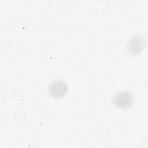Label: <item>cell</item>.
Returning <instances> with one entry per match:
<instances>
[{"label": "cell", "instance_id": "1", "mask_svg": "<svg viewBox=\"0 0 148 148\" xmlns=\"http://www.w3.org/2000/svg\"><path fill=\"white\" fill-rule=\"evenodd\" d=\"M113 102L114 106L119 108L128 109L132 106L134 102V98L130 92L122 91L113 96Z\"/></svg>", "mask_w": 148, "mask_h": 148}, {"label": "cell", "instance_id": "2", "mask_svg": "<svg viewBox=\"0 0 148 148\" xmlns=\"http://www.w3.org/2000/svg\"><path fill=\"white\" fill-rule=\"evenodd\" d=\"M67 86L66 83L60 80L54 81L49 88L50 95L54 98L60 99L64 97L67 92Z\"/></svg>", "mask_w": 148, "mask_h": 148}, {"label": "cell", "instance_id": "3", "mask_svg": "<svg viewBox=\"0 0 148 148\" xmlns=\"http://www.w3.org/2000/svg\"><path fill=\"white\" fill-rule=\"evenodd\" d=\"M145 41L142 37L135 36L132 37L128 43V50L132 53H138L140 52L145 46Z\"/></svg>", "mask_w": 148, "mask_h": 148}]
</instances>
